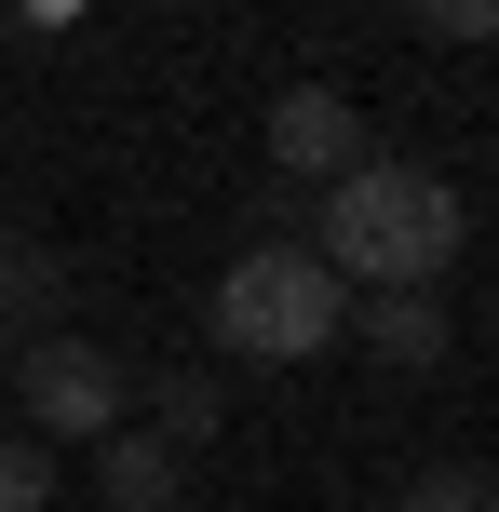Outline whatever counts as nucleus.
Returning <instances> with one entry per match:
<instances>
[{
	"label": "nucleus",
	"mask_w": 499,
	"mask_h": 512,
	"mask_svg": "<svg viewBox=\"0 0 499 512\" xmlns=\"http://www.w3.org/2000/svg\"><path fill=\"white\" fill-rule=\"evenodd\" d=\"M311 256L351 283V297H378V283H446V270H459V189L432 176V162L365 149L338 189H324V230H311Z\"/></svg>",
	"instance_id": "obj_1"
},
{
	"label": "nucleus",
	"mask_w": 499,
	"mask_h": 512,
	"mask_svg": "<svg viewBox=\"0 0 499 512\" xmlns=\"http://www.w3.org/2000/svg\"><path fill=\"white\" fill-rule=\"evenodd\" d=\"M203 324H216V351H243V364H311L324 337H351V283L324 270L311 243H243L230 270H216Z\"/></svg>",
	"instance_id": "obj_2"
},
{
	"label": "nucleus",
	"mask_w": 499,
	"mask_h": 512,
	"mask_svg": "<svg viewBox=\"0 0 499 512\" xmlns=\"http://www.w3.org/2000/svg\"><path fill=\"white\" fill-rule=\"evenodd\" d=\"M14 405H27V432L41 445H108L122 432V405H135V378L95 351V337H14Z\"/></svg>",
	"instance_id": "obj_3"
},
{
	"label": "nucleus",
	"mask_w": 499,
	"mask_h": 512,
	"mask_svg": "<svg viewBox=\"0 0 499 512\" xmlns=\"http://www.w3.org/2000/svg\"><path fill=\"white\" fill-rule=\"evenodd\" d=\"M365 149L378 135H365V108H351L338 81H284V95H270V162H284L297 189H338Z\"/></svg>",
	"instance_id": "obj_4"
},
{
	"label": "nucleus",
	"mask_w": 499,
	"mask_h": 512,
	"mask_svg": "<svg viewBox=\"0 0 499 512\" xmlns=\"http://www.w3.org/2000/svg\"><path fill=\"white\" fill-rule=\"evenodd\" d=\"M351 337H365L378 364H446V297H432V283H378V297H351Z\"/></svg>",
	"instance_id": "obj_5"
},
{
	"label": "nucleus",
	"mask_w": 499,
	"mask_h": 512,
	"mask_svg": "<svg viewBox=\"0 0 499 512\" xmlns=\"http://www.w3.org/2000/svg\"><path fill=\"white\" fill-rule=\"evenodd\" d=\"M95 499H108V512H176V499H189V459H176L162 432H108V445H95Z\"/></svg>",
	"instance_id": "obj_6"
},
{
	"label": "nucleus",
	"mask_w": 499,
	"mask_h": 512,
	"mask_svg": "<svg viewBox=\"0 0 499 512\" xmlns=\"http://www.w3.org/2000/svg\"><path fill=\"white\" fill-rule=\"evenodd\" d=\"M392 512H499V486H486L473 459H432V472H405V486H392Z\"/></svg>",
	"instance_id": "obj_7"
},
{
	"label": "nucleus",
	"mask_w": 499,
	"mask_h": 512,
	"mask_svg": "<svg viewBox=\"0 0 499 512\" xmlns=\"http://www.w3.org/2000/svg\"><path fill=\"white\" fill-rule=\"evenodd\" d=\"M54 297H68V270H54L41 243H0V324H41Z\"/></svg>",
	"instance_id": "obj_8"
},
{
	"label": "nucleus",
	"mask_w": 499,
	"mask_h": 512,
	"mask_svg": "<svg viewBox=\"0 0 499 512\" xmlns=\"http://www.w3.org/2000/svg\"><path fill=\"white\" fill-rule=\"evenodd\" d=\"M149 432L176 445V459H189V445H216V378H162V391H149Z\"/></svg>",
	"instance_id": "obj_9"
},
{
	"label": "nucleus",
	"mask_w": 499,
	"mask_h": 512,
	"mask_svg": "<svg viewBox=\"0 0 499 512\" xmlns=\"http://www.w3.org/2000/svg\"><path fill=\"white\" fill-rule=\"evenodd\" d=\"M0 512H54V459H41V432H0Z\"/></svg>",
	"instance_id": "obj_10"
},
{
	"label": "nucleus",
	"mask_w": 499,
	"mask_h": 512,
	"mask_svg": "<svg viewBox=\"0 0 499 512\" xmlns=\"http://www.w3.org/2000/svg\"><path fill=\"white\" fill-rule=\"evenodd\" d=\"M432 41H499V0H405Z\"/></svg>",
	"instance_id": "obj_11"
},
{
	"label": "nucleus",
	"mask_w": 499,
	"mask_h": 512,
	"mask_svg": "<svg viewBox=\"0 0 499 512\" xmlns=\"http://www.w3.org/2000/svg\"><path fill=\"white\" fill-rule=\"evenodd\" d=\"M0 364H14V324H0Z\"/></svg>",
	"instance_id": "obj_12"
}]
</instances>
